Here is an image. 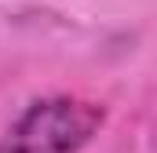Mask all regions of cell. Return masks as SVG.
Here are the masks:
<instances>
[{"mask_svg":"<svg viewBox=\"0 0 157 153\" xmlns=\"http://www.w3.org/2000/svg\"><path fill=\"white\" fill-rule=\"evenodd\" d=\"M106 110L77 95L37 99L4 131L0 153H80L102 128Z\"/></svg>","mask_w":157,"mask_h":153,"instance_id":"6da1fadb","label":"cell"}]
</instances>
